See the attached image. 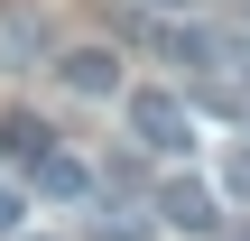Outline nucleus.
<instances>
[{
	"label": "nucleus",
	"instance_id": "1",
	"mask_svg": "<svg viewBox=\"0 0 250 241\" xmlns=\"http://www.w3.org/2000/svg\"><path fill=\"white\" fill-rule=\"evenodd\" d=\"M130 130H139L158 158H186V149H195V121H186L176 93H130Z\"/></svg>",
	"mask_w": 250,
	"mask_h": 241
},
{
	"label": "nucleus",
	"instance_id": "6",
	"mask_svg": "<svg viewBox=\"0 0 250 241\" xmlns=\"http://www.w3.org/2000/svg\"><path fill=\"white\" fill-rule=\"evenodd\" d=\"M223 195H241V204H250V149H232V158H223Z\"/></svg>",
	"mask_w": 250,
	"mask_h": 241
},
{
	"label": "nucleus",
	"instance_id": "2",
	"mask_svg": "<svg viewBox=\"0 0 250 241\" xmlns=\"http://www.w3.org/2000/svg\"><path fill=\"white\" fill-rule=\"evenodd\" d=\"M158 214H167L176 232H223V195H213L204 176H167V186H158Z\"/></svg>",
	"mask_w": 250,
	"mask_h": 241
},
{
	"label": "nucleus",
	"instance_id": "4",
	"mask_svg": "<svg viewBox=\"0 0 250 241\" xmlns=\"http://www.w3.org/2000/svg\"><path fill=\"white\" fill-rule=\"evenodd\" d=\"M28 186L65 204V195H93V167H83V158H65V149H37V158H28Z\"/></svg>",
	"mask_w": 250,
	"mask_h": 241
},
{
	"label": "nucleus",
	"instance_id": "5",
	"mask_svg": "<svg viewBox=\"0 0 250 241\" xmlns=\"http://www.w3.org/2000/svg\"><path fill=\"white\" fill-rule=\"evenodd\" d=\"M148 46H158L167 65H195V56H204V28H167V19H158V28H148Z\"/></svg>",
	"mask_w": 250,
	"mask_h": 241
},
{
	"label": "nucleus",
	"instance_id": "8",
	"mask_svg": "<svg viewBox=\"0 0 250 241\" xmlns=\"http://www.w3.org/2000/svg\"><path fill=\"white\" fill-rule=\"evenodd\" d=\"M158 9H176V0H158Z\"/></svg>",
	"mask_w": 250,
	"mask_h": 241
},
{
	"label": "nucleus",
	"instance_id": "3",
	"mask_svg": "<svg viewBox=\"0 0 250 241\" xmlns=\"http://www.w3.org/2000/svg\"><path fill=\"white\" fill-rule=\"evenodd\" d=\"M56 84L83 93V102H102V93H121V56H111V46H65V56H56Z\"/></svg>",
	"mask_w": 250,
	"mask_h": 241
},
{
	"label": "nucleus",
	"instance_id": "7",
	"mask_svg": "<svg viewBox=\"0 0 250 241\" xmlns=\"http://www.w3.org/2000/svg\"><path fill=\"white\" fill-rule=\"evenodd\" d=\"M19 223H28V195H19V186H0V232H19Z\"/></svg>",
	"mask_w": 250,
	"mask_h": 241
}]
</instances>
